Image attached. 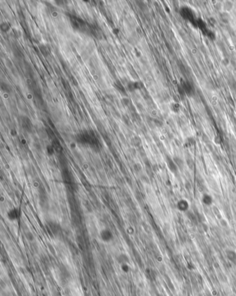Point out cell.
<instances>
[{"label": "cell", "mask_w": 236, "mask_h": 296, "mask_svg": "<svg viewBox=\"0 0 236 296\" xmlns=\"http://www.w3.org/2000/svg\"><path fill=\"white\" fill-rule=\"evenodd\" d=\"M226 256L231 262L236 266V251L233 250H227L226 251Z\"/></svg>", "instance_id": "ba28073f"}, {"label": "cell", "mask_w": 236, "mask_h": 296, "mask_svg": "<svg viewBox=\"0 0 236 296\" xmlns=\"http://www.w3.org/2000/svg\"><path fill=\"white\" fill-rule=\"evenodd\" d=\"M221 224H222V226H227V223L225 220V219H222V220H221Z\"/></svg>", "instance_id": "cb8c5ba5"}, {"label": "cell", "mask_w": 236, "mask_h": 296, "mask_svg": "<svg viewBox=\"0 0 236 296\" xmlns=\"http://www.w3.org/2000/svg\"><path fill=\"white\" fill-rule=\"evenodd\" d=\"M98 237L100 240L102 242L105 244H110L114 239V235L112 231L108 228H104L100 230L98 233Z\"/></svg>", "instance_id": "7a4b0ae2"}, {"label": "cell", "mask_w": 236, "mask_h": 296, "mask_svg": "<svg viewBox=\"0 0 236 296\" xmlns=\"http://www.w3.org/2000/svg\"><path fill=\"white\" fill-rule=\"evenodd\" d=\"M22 123L24 128L27 131H30L32 129V123L29 120V118H26V117L24 118L22 120Z\"/></svg>", "instance_id": "9c48e42d"}, {"label": "cell", "mask_w": 236, "mask_h": 296, "mask_svg": "<svg viewBox=\"0 0 236 296\" xmlns=\"http://www.w3.org/2000/svg\"><path fill=\"white\" fill-rule=\"evenodd\" d=\"M186 163H187L188 166L189 167V168H191V169H192V168H193V166H194V163H193V160L191 159H188L187 161H186Z\"/></svg>", "instance_id": "603a6c76"}, {"label": "cell", "mask_w": 236, "mask_h": 296, "mask_svg": "<svg viewBox=\"0 0 236 296\" xmlns=\"http://www.w3.org/2000/svg\"><path fill=\"white\" fill-rule=\"evenodd\" d=\"M26 239H28V240H29V241L33 240V239H34V237H33V234H32L31 232H27V233L26 234Z\"/></svg>", "instance_id": "44dd1931"}, {"label": "cell", "mask_w": 236, "mask_h": 296, "mask_svg": "<svg viewBox=\"0 0 236 296\" xmlns=\"http://www.w3.org/2000/svg\"><path fill=\"white\" fill-rule=\"evenodd\" d=\"M176 208H177L179 211H181V212H186L187 211H188L190 205H189V203L188 202V201L182 199H180L178 201L177 203H176Z\"/></svg>", "instance_id": "277c9868"}, {"label": "cell", "mask_w": 236, "mask_h": 296, "mask_svg": "<svg viewBox=\"0 0 236 296\" xmlns=\"http://www.w3.org/2000/svg\"><path fill=\"white\" fill-rule=\"evenodd\" d=\"M120 268L124 273H128L130 270V264H125L120 265Z\"/></svg>", "instance_id": "7c38bea8"}, {"label": "cell", "mask_w": 236, "mask_h": 296, "mask_svg": "<svg viewBox=\"0 0 236 296\" xmlns=\"http://www.w3.org/2000/svg\"><path fill=\"white\" fill-rule=\"evenodd\" d=\"M76 141L78 143L87 144L94 149L99 147V141L93 131L84 130L76 137Z\"/></svg>", "instance_id": "6da1fadb"}, {"label": "cell", "mask_w": 236, "mask_h": 296, "mask_svg": "<svg viewBox=\"0 0 236 296\" xmlns=\"http://www.w3.org/2000/svg\"><path fill=\"white\" fill-rule=\"evenodd\" d=\"M121 102H122V103H123V105H126V106H128V105H130V99H129L128 98H122Z\"/></svg>", "instance_id": "ac0fdd59"}, {"label": "cell", "mask_w": 236, "mask_h": 296, "mask_svg": "<svg viewBox=\"0 0 236 296\" xmlns=\"http://www.w3.org/2000/svg\"><path fill=\"white\" fill-rule=\"evenodd\" d=\"M184 89L187 94H190V93H191L193 91V87H192V86L189 83H185L184 85Z\"/></svg>", "instance_id": "4fadbf2b"}, {"label": "cell", "mask_w": 236, "mask_h": 296, "mask_svg": "<svg viewBox=\"0 0 236 296\" xmlns=\"http://www.w3.org/2000/svg\"><path fill=\"white\" fill-rule=\"evenodd\" d=\"M114 33L115 34L118 33V29H116V28H115V29H114Z\"/></svg>", "instance_id": "4316f807"}, {"label": "cell", "mask_w": 236, "mask_h": 296, "mask_svg": "<svg viewBox=\"0 0 236 296\" xmlns=\"http://www.w3.org/2000/svg\"><path fill=\"white\" fill-rule=\"evenodd\" d=\"M172 109L173 111H174V112H179V105H177V104H176V103L173 104V105L172 106Z\"/></svg>", "instance_id": "7402d4cb"}, {"label": "cell", "mask_w": 236, "mask_h": 296, "mask_svg": "<svg viewBox=\"0 0 236 296\" xmlns=\"http://www.w3.org/2000/svg\"><path fill=\"white\" fill-rule=\"evenodd\" d=\"M20 217V211L17 207H13L6 212V217L10 222H14L18 220Z\"/></svg>", "instance_id": "3957f363"}, {"label": "cell", "mask_w": 236, "mask_h": 296, "mask_svg": "<svg viewBox=\"0 0 236 296\" xmlns=\"http://www.w3.org/2000/svg\"><path fill=\"white\" fill-rule=\"evenodd\" d=\"M11 134L12 136H13V137H15V136L16 135V134H17V132H16V131H15V130H11Z\"/></svg>", "instance_id": "d4e9b609"}, {"label": "cell", "mask_w": 236, "mask_h": 296, "mask_svg": "<svg viewBox=\"0 0 236 296\" xmlns=\"http://www.w3.org/2000/svg\"><path fill=\"white\" fill-rule=\"evenodd\" d=\"M166 163H167L168 168V169L171 172L173 173V174H176L178 172L179 168L176 166L173 159L170 157V156H167V158H166Z\"/></svg>", "instance_id": "5b68a950"}, {"label": "cell", "mask_w": 236, "mask_h": 296, "mask_svg": "<svg viewBox=\"0 0 236 296\" xmlns=\"http://www.w3.org/2000/svg\"><path fill=\"white\" fill-rule=\"evenodd\" d=\"M1 89H2L4 91H5L6 93L11 91V88H10L9 87H8V84H6V83H1Z\"/></svg>", "instance_id": "5bb4252c"}, {"label": "cell", "mask_w": 236, "mask_h": 296, "mask_svg": "<svg viewBox=\"0 0 236 296\" xmlns=\"http://www.w3.org/2000/svg\"><path fill=\"white\" fill-rule=\"evenodd\" d=\"M128 88L130 91H133L134 90H135L133 82H129L128 83Z\"/></svg>", "instance_id": "e0dca14e"}, {"label": "cell", "mask_w": 236, "mask_h": 296, "mask_svg": "<svg viewBox=\"0 0 236 296\" xmlns=\"http://www.w3.org/2000/svg\"><path fill=\"white\" fill-rule=\"evenodd\" d=\"M186 215H187L188 218L192 222L196 223V222H198L197 217L196 214H195V212H191V211L188 210V211H187V212H186Z\"/></svg>", "instance_id": "8fae6325"}, {"label": "cell", "mask_w": 236, "mask_h": 296, "mask_svg": "<svg viewBox=\"0 0 236 296\" xmlns=\"http://www.w3.org/2000/svg\"><path fill=\"white\" fill-rule=\"evenodd\" d=\"M55 149H54L53 146V145H49L48 147H47V152H48V154H49V155H52V154H54V152H55Z\"/></svg>", "instance_id": "9a60e30c"}, {"label": "cell", "mask_w": 236, "mask_h": 296, "mask_svg": "<svg viewBox=\"0 0 236 296\" xmlns=\"http://www.w3.org/2000/svg\"><path fill=\"white\" fill-rule=\"evenodd\" d=\"M201 201L204 205H206V206H210V205H211L213 203V197L208 193L203 194L202 196Z\"/></svg>", "instance_id": "8992f818"}, {"label": "cell", "mask_w": 236, "mask_h": 296, "mask_svg": "<svg viewBox=\"0 0 236 296\" xmlns=\"http://www.w3.org/2000/svg\"><path fill=\"white\" fill-rule=\"evenodd\" d=\"M53 17H57V12H53Z\"/></svg>", "instance_id": "484cf974"}, {"label": "cell", "mask_w": 236, "mask_h": 296, "mask_svg": "<svg viewBox=\"0 0 236 296\" xmlns=\"http://www.w3.org/2000/svg\"><path fill=\"white\" fill-rule=\"evenodd\" d=\"M173 160H174V163L176 165V166L178 167L179 170H182L184 168V161L182 159H181L180 157H178V156H174L173 158Z\"/></svg>", "instance_id": "30bf717a"}, {"label": "cell", "mask_w": 236, "mask_h": 296, "mask_svg": "<svg viewBox=\"0 0 236 296\" xmlns=\"http://www.w3.org/2000/svg\"><path fill=\"white\" fill-rule=\"evenodd\" d=\"M1 29L3 31H8V30L10 29V26H8L7 23H3L1 24Z\"/></svg>", "instance_id": "2e32d148"}, {"label": "cell", "mask_w": 236, "mask_h": 296, "mask_svg": "<svg viewBox=\"0 0 236 296\" xmlns=\"http://www.w3.org/2000/svg\"><path fill=\"white\" fill-rule=\"evenodd\" d=\"M40 51H41V52L42 53V54H43L44 55H47V50H46V47H45V46H44V45L40 46Z\"/></svg>", "instance_id": "ffe728a7"}, {"label": "cell", "mask_w": 236, "mask_h": 296, "mask_svg": "<svg viewBox=\"0 0 236 296\" xmlns=\"http://www.w3.org/2000/svg\"><path fill=\"white\" fill-rule=\"evenodd\" d=\"M116 261L118 264H119V266L122 264H130L129 257L125 253H120V254L118 255L116 257Z\"/></svg>", "instance_id": "52a82bcc"}, {"label": "cell", "mask_w": 236, "mask_h": 296, "mask_svg": "<svg viewBox=\"0 0 236 296\" xmlns=\"http://www.w3.org/2000/svg\"><path fill=\"white\" fill-rule=\"evenodd\" d=\"M134 141V144H135V146H139V145L141 144V139H139V137H135L133 139Z\"/></svg>", "instance_id": "d6986e66"}]
</instances>
